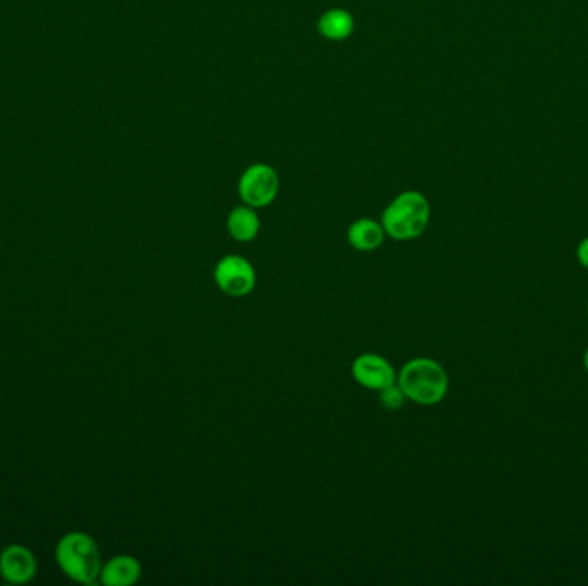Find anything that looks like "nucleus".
I'll return each mask as SVG.
<instances>
[{"label": "nucleus", "instance_id": "1", "mask_svg": "<svg viewBox=\"0 0 588 586\" xmlns=\"http://www.w3.org/2000/svg\"><path fill=\"white\" fill-rule=\"evenodd\" d=\"M56 562L69 580L81 585H97L102 571V554L92 535L69 532L57 542Z\"/></svg>", "mask_w": 588, "mask_h": 586}, {"label": "nucleus", "instance_id": "2", "mask_svg": "<svg viewBox=\"0 0 588 586\" xmlns=\"http://www.w3.org/2000/svg\"><path fill=\"white\" fill-rule=\"evenodd\" d=\"M399 387L411 403L434 406L448 396L449 377L446 368L432 358H413L399 370Z\"/></svg>", "mask_w": 588, "mask_h": 586}, {"label": "nucleus", "instance_id": "3", "mask_svg": "<svg viewBox=\"0 0 588 586\" xmlns=\"http://www.w3.org/2000/svg\"><path fill=\"white\" fill-rule=\"evenodd\" d=\"M430 203L420 191H403L387 205L380 224L386 236L394 241H411L427 231L430 222Z\"/></svg>", "mask_w": 588, "mask_h": 586}, {"label": "nucleus", "instance_id": "4", "mask_svg": "<svg viewBox=\"0 0 588 586\" xmlns=\"http://www.w3.org/2000/svg\"><path fill=\"white\" fill-rule=\"evenodd\" d=\"M281 188L279 174L269 164H253L246 169L238 181L239 198L252 208L269 207L276 200Z\"/></svg>", "mask_w": 588, "mask_h": 586}, {"label": "nucleus", "instance_id": "5", "mask_svg": "<svg viewBox=\"0 0 588 586\" xmlns=\"http://www.w3.org/2000/svg\"><path fill=\"white\" fill-rule=\"evenodd\" d=\"M217 287L229 298H245L257 286V272L252 262L241 255L222 257L214 269Z\"/></svg>", "mask_w": 588, "mask_h": 586}, {"label": "nucleus", "instance_id": "6", "mask_svg": "<svg viewBox=\"0 0 588 586\" xmlns=\"http://www.w3.org/2000/svg\"><path fill=\"white\" fill-rule=\"evenodd\" d=\"M351 373L356 384L375 392L386 389L398 379V373L392 368L391 363L384 356L375 353L356 356L351 365Z\"/></svg>", "mask_w": 588, "mask_h": 586}, {"label": "nucleus", "instance_id": "7", "mask_svg": "<svg viewBox=\"0 0 588 586\" xmlns=\"http://www.w3.org/2000/svg\"><path fill=\"white\" fill-rule=\"evenodd\" d=\"M37 573V557L25 545H7L0 552V576L7 583L26 585L35 580Z\"/></svg>", "mask_w": 588, "mask_h": 586}, {"label": "nucleus", "instance_id": "8", "mask_svg": "<svg viewBox=\"0 0 588 586\" xmlns=\"http://www.w3.org/2000/svg\"><path fill=\"white\" fill-rule=\"evenodd\" d=\"M141 578V564L135 556L121 554L105 562L98 583L105 586H131Z\"/></svg>", "mask_w": 588, "mask_h": 586}, {"label": "nucleus", "instance_id": "9", "mask_svg": "<svg viewBox=\"0 0 588 586\" xmlns=\"http://www.w3.org/2000/svg\"><path fill=\"white\" fill-rule=\"evenodd\" d=\"M346 238H348L351 248L368 253V251L379 250L386 239V231L377 220L363 217V219L355 220L348 227Z\"/></svg>", "mask_w": 588, "mask_h": 586}, {"label": "nucleus", "instance_id": "10", "mask_svg": "<svg viewBox=\"0 0 588 586\" xmlns=\"http://www.w3.org/2000/svg\"><path fill=\"white\" fill-rule=\"evenodd\" d=\"M227 232L229 236L238 241V243H250L257 239L260 232V217L257 210L248 205H241L229 212L226 220Z\"/></svg>", "mask_w": 588, "mask_h": 586}, {"label": "nucleus", "instance_id": "11", "mask_svg": "<svg viewBox=\"0 0 588 586\" xmlns=\"http://www.w3.org/2000/svg\"><path fill=\"white\" fill-rule=\"evenodd\" d=\"M317 30L327 40L341 42V40H346V38L353 35L355 19L351 16L350 11L341 9V7H334V9H329L320 16Z\"/></svg>", "mask_w": 588, "mask_h": 586}, {"label": "nucleus", "instance_id": "12", "mask_svg": "<svg viewBox=\"0 0 588 586\" xmlns=\"http://www.w3.org/2000/svg\"><path fill=\"white\" fill-rule=\"evenodd\" d=\"M379 401L386 409H399L406 401L405 394L401 391L398 382L389 385L386 389L379 391Z\"/></svg>", "mask_w": 588, "mask_h": 586}, {"label": "nucleus", "instance_id": "13", "mask_svg": "<svg viewBox=\"0 0 588 586\" xmlns=\"http://www.w3.org/2000/svg\"><path fill=\"white\" fill-rule=\"evenodd\" d=\"M576 258L582 265L583 269L588 270V238L583 239L582 243L576 248Z\"/></svg>", "mask_w": 588, "mask_h": 586}, {"label": "nucleus", "instance_id": "14", "mask_svg": "<svg viewBox=\"0 0 588 586\" xmlns=\"http://www.w3.org/2000/svg\"><path fill=\"white\" fill-rule=\"evenodd\" d=\"M583 367H585V370H587L588 373V348L587 351H585V355H583Z\"/></svg>", "mask_w": 588, "mask_h": 586}, {"label": "nucleus", "instance_id": "15", "mask_svg": "<svg viewBox=\"0 0 588 586\" xmlns=\"http://www.w3.org/2000/svg\"><path fill=\"white\" fill-rule=\"evenodd\" d=\"M587 313H588V306H587Z\"/></svg>", "mask_w": 588, "mask_h": 586}]
</instances>
